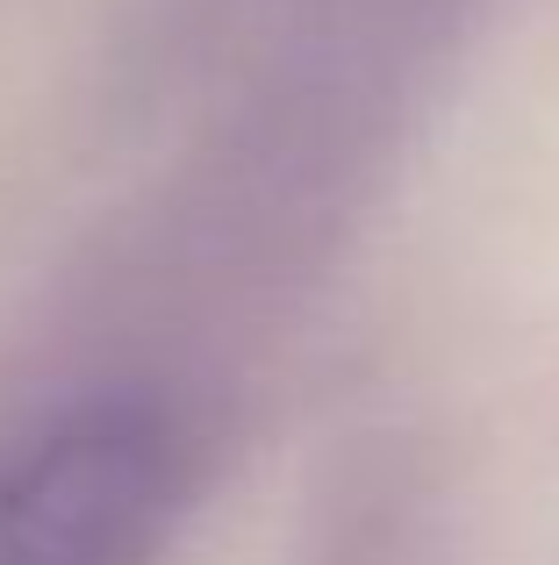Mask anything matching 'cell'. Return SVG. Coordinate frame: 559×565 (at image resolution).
<instances>
[{
  "label": "cell",
  "mask_w": 559,
  "mask_h": 565,
  "mask_svg": "<svg viewBox=\"0 0 559 565\" xmlns=\"http://www.w3.org/2000/svg\"><path fill=\"white\" fill-rule=\"evenodd\" d=\"M172 509V415L144 394L80 401L0 458V565H151Z\"/></svg>",
  "instance_id": "cell-1"
}]
</instances>
